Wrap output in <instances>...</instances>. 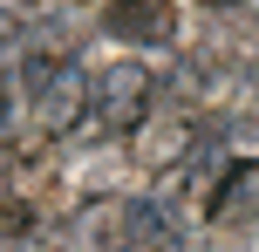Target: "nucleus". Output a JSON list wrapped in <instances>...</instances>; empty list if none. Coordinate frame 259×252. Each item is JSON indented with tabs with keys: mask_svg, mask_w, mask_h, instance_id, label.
Listing matches in <instances>:
<instances>
[{
	"mask_svg": "<svg viewBox=\"0 0 259 252\" xmlns=\"http://www.w3.org/2000/svg\"><path fill=\"white\" fill-rule=\"evenodd\" d=\"M157 109V75L143 62H109L96 68V95H89V130L96 136H123V130H143Z\"/></svg>",
	"mask_w": 259,
	"mask_h": 252,
	"instance_id": "1",
	"label": "nucleus"
},
{
	"mask_svg": "<svg viewBox=\"0 0 259 252\" xmlns=\"http://www.w3.org/2000/svg\"><path fill=\"white\" fill-rule=\"evenodd\" d=\"M198 123L191 116H164V123H143V136H137V157H143V171H170V164H184L198 150Z\"/></svg>",
	"mask_w": 259,
	"mask_h": 252,
	"instance_id": "4",
	"label": "nucleus"
},
{
	"mask_svg": "<svg viewBox=\"0 0 259 252\" xmlns=\"http://www.w3.org/2000/svg\"><path fill=\"white\" fill-rule=\"evenodd\" d=\"M103 34L130 41V48H170L178 41V7L170 0H109L103 7Z\"/></svg>",
	"mask_w": 259,
	"mask_h": 252,
	"instance_id": "3",
	"label": "nucleus"
},
{
	"mask_svg": "<svg viewBox=\"0 0 259 252\" xmlns=\"http://www.w3.org/2000/svg\"><path fill=\"white\" fill-rule=\"evenodd\" d=\"M211 218H219V225H246V218H259V157L225 164V171H219V191H211Z\"/></svg>",
	"mask_w": 259,
	"mask_h": 252,
	"instance_id": "5",
	"label": "nucleus"
},
{
	"mask_svg": "<svg viewBox=\"0 0 259 252\" xmlns=\"http://www.w3.org/2000/svg\"><path fill=\"white\" fill-rule=\"evenodd\" d=\"M198 7H239V14H246V0H198Z\"/></svg>",
	"mask_w": 259,
	"mask_h": 252,
	"instance_id": "7",
	"label": "nucleus"
},
{
	"mask_svg": "<svg viewBox=\"0 0 259 252\" xmlns=\"http://www.w3.org/2000/svg\"><path fill=\"white\" fill-rule=\"evenodd\" d=\"M14 95H21V82H14V68H0V130H7V116H14Z\"/></svg>",
	"mask_w": 259,
	"mask_h": 252,
	"instance_id": "6",
	"label": "nucleus"
},
{
	"mask_svg": "<svg viewBox=\"0 0 259 252\" xmlns=\"http://www.w3.org/2000/svg\"><path fill=\"white\" fill-rule=\"evenodd\" d=\"M89 95H96V75H82V62L55 68V75L34 89V143H55V136L82 130V116H89Z\"/></svg>",
	"mask_w": 259,
	"mask_h": 252,
	"instance_id": "2",
	"label": "nucleus"
}]
</instances>
